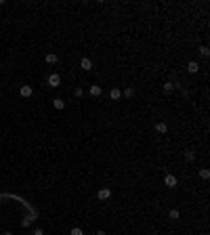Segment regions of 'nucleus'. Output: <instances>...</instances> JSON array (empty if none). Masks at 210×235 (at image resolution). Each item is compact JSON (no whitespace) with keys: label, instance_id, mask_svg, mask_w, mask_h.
Listing matches in <instances>:
<instances>
[{"label":"nucleus","instance_id":"nucleus-1","mask_svg":"<svg viewBox=\"0 0 210 235\" xmlns=\"http://www.w3.org/2000/svg\"><path fill=\"white\" fill-rule=\"evenodd\" d=\"M46 82H49V86H53V88H57V86H61V76H59V74H50Z\"/></svg>","mask_w":210,"mask_h":235},{"label":"nucleus","instance_id":"nucleus-2","mask_svg":"<svg viewBox=\"0 0 210 235\" xmlns=\"http://www.w3.org/2000/svg\"><path fill=\"white\" fill-rule=\"evenodd\" d=\"M32 92H34V90H32V86H29V84H23V86L19 88V95H21V97H32Z\"/></svg>","mask_w":210,"mask_h":235},{"label":"nucleus","instance_id":"nucleus-3","mask_svg":"<svg viewBox=\"0 0 210 235\" xmlns=\"http://www.w3.org/2000/svg\"><path fill=\"white\" fill-rule=\"evenodd\" d=\"M80 67H82L84 71H91V69H92V61L88 59V57H84L82 61H80Z\"/></svg>","mask_w":210,"mask_h":235},{"label":"nucleus","instance_id":"nucleus-4","mask_svg":"<svg viewBox=\"0 0 210 235\" xmlns=\"http://www.w3.org/2000/svg\"><path fill=\"white\" fill-rule=\"evenodd\" d=\"M164 183H166V187H170V189H175V187H176V176H172V174H166V179H164Z\"/></svg>","mask_w":210,"mask_h":235},{"label":"nucleus","instance_id":"nucleus-5","mask_svg":"<svg viewBox=\"0 0 210 235\" xmlns=\"http://www.w3.org/2000/svg\"><path fill=\"white\" fill-rule=\"evenodd\" d=\"M197 69H200L197 61H189L187 63V71H189V74H197Z\"/></svg>","mask_w":210,"mask_h":235},{"label":"nucleus","instance_id":"nucleus-6","mask_svg":"<svg viewBox=\"0 0 210 235\" xmlns=\"http://www.w3.org/2000/svg\"><path fill=\"white\" fill-rule=\"evenodd\" d=\"M101 92H103V90H101L99 84H92L91 86V97H101Z\"/></svg>","mask_w":210,"mask_h":235},{"label":"nucleus","instance_id":"nucleus-7","mask_svg":"<svg viewBox=\"0 0 210 235\" xmlns=\"http://www.w3.org/2000/svg\"><path fill=\"white\" fill-rule=\"evenodd\" d=\"M53 107H55V109H63V107H65V101H63V99H53Z\"/></svg>","mask_w":210,"mask_h":235},{"label":"nucleus","instance_id":"nucleus-8","mask_svg":"<svg viewBox=\"0 0 210 235\" xmlns=\"http://www.w3.org/2000/svg\"><path fill=\"white\" fill-rule=\"evenodd\" d=\"M57 61H59V57H57L55 53H46V63L53 65V63H57Z\"/></svg>","mask_w":210,"mask_h":235},{"label":"nucleus","instance_id":"nucleus-9","mask_svg":"<svg viewBox=\"0 0 210 235\" xmlns=\"http://www.w3.org/2000/svg\"><path fill=\"white\" fill-rule=\"evenodd\" d=\"M97 197H99V200H107V197H109V189H99Z\"/></svg>","mask_w":210,"mask_h":235},{"label":"nucleus","instance_id":"nucleus-10","mask_svg":"<svg viewBox=\"0 0 210 235\" xmlns=\"http://www.w3.org/2000/svg\"><path fill=\"white\" fill-rule=\"evenodd\" d=\"M109 97H112L113 101H116V99H120V97H122V92H120L118 88H112V92H109Z\"/></svg>","mask_w":210,"mask_h":235},{"label":"nucleus","instance_id":"nucleus-11","mask_svg":"<svg viewBox=\"0 0 210 235\" xmlns=\"http://www.w3.org/2000/svg\"><path fill=\"white\" fill-rule=\"evenodd\" d=\"M172 88H175V84H172V82H166V84H164V92H166V95H170V92H172Z\"/></svg>","mask_w":210,"mask_h":235},{"label":"nucleus","instance_id":"nucleus-12","mask_svg":"<svg viewBox=\"0 0 210 235\" xmlns=\"http://www.w3.org/2000/svg\"><path fill=\"white\" fill-rule=\"evenodd\" d=\"M155 128H158V132H164V134H166V132H168V126L164 124V122H160V124L155 126Z\"/></svg>","mask_w":210,"mask_h":235},{"label":"nucleus","instance_id":"nucleus-13","mask_svg":"<svg viewBox=\"0 0 210 235\" xmlns=\"http://www.w3.org/2000/svg\"><path fill=\"white\" fill-rule=\"evenodd\" d=\"M168 216H170L172 221H176V218L181 216V212H179V210H170V212H168Z\"/></svg>","mask_w":210,"mask_h":235},{"label":"nucleus","instance_id":"nucleus-14","mask_svg":"<svg viewBox=\"0 0 210 235\" xmlns=\"http://www.w3.org/2000/svg\"><path fill=\"white\" fill-rule=\"evenodd\" d=\"M70 235H84V233H82V229H80V227H74L70 231Z\"/></svg>","mask_w":210,"mask_h":235},{"label":"nucleus","instance_id":"nucleus-15","mask_svg":"<svg viewBox=\"0 0 210 235\" xmlns=\"http://www.w3.org/2000/svg\"><path fill=\"white\" fill-rule=\"evenodd\" d=\"M185 158H187L189 162H193V158H196V153H193L191 149H189V151H185Z\"/></svg>","mask_w":210,"mask_h":235},{"label":"nucleus","instance_id":"nucleus-16","mask_svg":"<svg viewBox=\"0 0 210 235\" xmlns=\"http://www.w3.org/2000/svg\"><path fill=\"white\" fill-rule=\"evenodd\" d=\"M32 221H34V214H32V216H28V218H23V222H21V225H23V227H28V225H29Z\"/></svg>","mask_w":210,"mask_h":235},{"label":"nucleus","instance_id":"nucleus-17","mask_svg":"<svg viewBox=\"0 0 210 235\" xmlns=\"http://www.w3.org/2000/svg\"><path fill=\"white\" fill-rule=\"evenodd\" d=\"M200 176H202V179H210V172L204 168V170H200Z\"/></svg>","mask_w":210,"mask_h":235},{"label":"nucleus","instance_id":"nucleus-18","mask_svg":"<svg viewBox=\"0 0 210 235\" xmlns=\"http://www.w3.org/2000/svg\"><path fill=\"white\" fill-rule=\"evenodd\" d=\"M200 53H202V57H208V46H200Z\"/></svg>","mask_w":210,"mask_h":235},{"label":"nucleus","instance_id":"nucleus-19","mask_svg":"<svg viewBox=\"0 0 210 235\" xmlns=\"http://www.w3.org/2000/svg\"><path fill=\"white\" fill-rule=\"evenodd\" d=\"M133 95H134L133 88H126V90H124V97H133Z\"/></svg>","mask_w":210,"mask_h":235},{"label":"nucleus","instance_id":"nucleus-20","mask_svg":"<svg viewBox=\"0 0 210 235\" xmlns=\"http://www.w3.org/2000/svg\"><path fill=\"white\" fill-rule=\"evenodd\" d=\"M74 95H76V97H82V95H84V90H82V88H80V86H78V88H76V90H74Z\"/></svg>","mask_w":210,"mask_h":235},{"label":"nucleus","instance_id":"nucleus-21","mask_svg":"<svg viewBox=\"0 0 210 235\" xmlns=\"http://www.w3.org/2000/svg\"><path fill=\"white\" fill-rule=\"evenodd\" d=\"M34 235H44V233H42V229H36V231H34Z\"/></svg>","mask_w":210,"mask_h":235},{"label":"nucleus","instance_id":"nucleus-22","mask_svg":"<svg viewBox=\"0 0 210 235\" xmlns=\"http://www.w3.org/2000/svg\"><path fill=\"white\" fill-rule=\"evenodd\" d=\"M97 235H105V231H99V233H97Z\"/></svg>","mask_w":210,"mask_h":235},{"label":"nucleus","instance_id":"nucleus-23","mask_svg":"<svg viewBox=\"0 0 210 235\" xmlns=\"http://www.w3.org/2000/svg\"><path fill=\"white\" fill-rule=\"evenodd\" d=\"M4 235H13V233H4Z\"/></svg>","mask_w":210,"mask_h":235}]
</instances>
